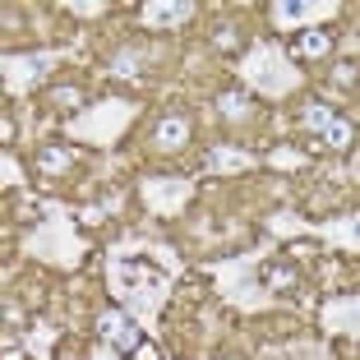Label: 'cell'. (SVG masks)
<instances>
[{
	"label": "cell",
	"instance_id": "6da1fadb",
	"mask_svg": "<svg viewBox=\"0 0 360 360\" xmlns=\"http://www.w3.org/2000/svg\"><path fill=\"white\" fill-rule=\"evenodd\" d=\"M153 143H158L162 153H180L190 143V116H185V111H167V116L158 120V129H153Z\"/></svg>",
	"mask_w": 360,
	"mask_h": 360
},
{
	"label": "cell",
	"instance_id": "7a4b0ae2",
	"mask_svg": "<svg viewBox=\"0 0 360 360\" xmlns=\"http://www.w3.org/2000/svg\"><path fill=\"white\" fill-rule=\"evenodd\" d=\"M291 51H296L300 60H323V56L333 51V32L328 28H305V32H296Z\"/></svg>",
	"mask_w": 360,
	"mask_h": 360
},
{
	"label": "cell",
	"instance_id": "3957f363",
	"mask_svg": "<svg viewBox=\"0 0 360 360\" xmlns=\"http://www.w3.org/2000/svg\"><path fill=\"white\" fill-rule=\"evenodd\" d=\"M70 167H75V148H65V143H46V148H37V176L56 180V176H65Z\"/></svg>",
	"mask_w": 360,
	"mask_h": 360
},
{
	"label": "cell",
	"instance_id": "277c9868",
	"mask_svg": "<svg viewBox=\"0 0 360 360\" xmlns=\"http://www.w3.org/2000/svg\"><path fill=\"white\" fill-rule=\"evenodd\" d=\"M259 282L268 286V291H291V286L300 282L296 264H286V259H268L264 268H259Z\"/></svg>",
	"mask_w": 360,
	"mask_h": 360
},
{
	"label": "cell",
	"instance_id": "5b68a950",
	"mask_svg": "<svg viewBox=\"0 0 360 360\" xmlns=\"http://www.w3.org/2000/svg\"><path fill=\"white\" fill-rule=\"evenodd\" d=\"M212 46H217V51H226V56L245 51V32H240V23H212Z\"/></svg>",
	"mask_w": 360,
	"mask_h": 360
},
{
	"label": "cell",
	"instance_id": "8992f818",
	"mask_svg": "<svg viewBox=\"0 0 360 360\" xmlns=\"http://www.w3.org/2000/svg\"><path fill=\"white\" fill-rule=\"evenodd\" d=\"M217 111H222V120H250L255 106H250L245 93H222V97H217Z\"/></svg>",
	"mask_w": 360,
	"mask_h": 360
},
{
	"label": "cell",
	"instance_id": "52a82bcc",
	"mask_svg": "<svg viewBox=\"0 0 360 360\" xmlns=\"http://www.w3.org/2000/svg\"><path fill=\"white\" fill-rule=\"evenodd\" d=\"M323 134H328V148H351V120H333L328 129H323Z\"/></svg>",
	"mask_w": 360,
	"mask_h": 360
},
{
	"label": "cell",
	"instance_id": "ba28073f",
	"mask_svg": "<svg viewBox=\"0 0 360 360\" xmlns=\"http://www.w3.org/2000/svg\"><path fill=\"white\" fill-rule=\"evenodd\" d=\"M134 60H143V51H134V46H129V51L116 56V65H111V70H116L120 79H134V75H139V65H134Z\"/></svg>",
	"mask_w": 360,
	"mask_h": 360
},
{
	"label": "cell",
	"instance_id": "9c48e42d",
	"mask_svg": "<svg viewBox=\"0 0 360 360\" xmlns=\"http://www.w3.org/2000/svg\"><path fill=\"white\" fill-rule=\"evenodd\" d=\"M333 120H338V116H333L328 106H319V102H309V106H305V125H314V129H328Z\"/></svg>",
	"mask_w": 360,
	"mask_h": 360
},
{
	"label": "cell",
	"instance_id": "30bf717a",
	"mask_svg": "<svg viewBox=\"0 0 360 360\" xmlns=\"http://www.w3.org/2000/svg\"><path fill=\"white\" fill-rule=\"evenodd\" d=\"M51 102H56V106H79V88H56Z\"/></svg>",
	"mask_w": 360,
	"mask_h": 360
},
{
	"label": "cell",
	"instance_id": "8fae6325",
	"mask_svg": "<svg viewBox=\"0 0 360 360\" xmlns=\"http://www.w3.org/2000/svg\"><path fill=\"white\" fill-rule=\"evenodd\" d=\"M333 79H338V84H356V60H342Z\"/></svg>",
	"mask_w": 360,
	"mask_h": 360
},
{
	"label": "cell",
	"instance_id": "7c38bea8",
	"mask_svg": "<svg viewBox=\"0 0 360 360\" xmlns=\"http://www.w3.org/2000/svg\"><path fill=\"white\" fill-rule=\"evenodd\" d=\"M5 360H23V351L19 347H5Z\"/></svg>",
	"mask_w": 360,
	"mask_h": 360
}]
</instances>
